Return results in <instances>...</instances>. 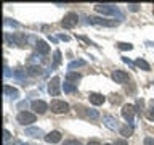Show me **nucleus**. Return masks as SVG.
<instances>
[{"mask_svg":"<svg viewBox=\"0 0 154 145\" xmlns=\"http://www.w3.org/2000/svg\"><path fill=\"white\" fill-rule=\"evenodd\" d=\"M80 77H82V76L79 74V72H72V71H69V72L66 74V79H67V82H71V84H72V82H79Z\"/></svg>","mask_w":154,"mask_h":145,"instance_id":"f3484780","label":"nucleus"},{"mask_svg":"<svg viewBox=\"0 0 154 145\" xmlns=\"http://www.w3.org/2000/svg\"><path fill=\"white\" fill-rule=\"evenodd\" d=\"M143 143H144V145H154V139H152V137H149V135H148V137H144Z\"/></svg>","mask_w":154,"mask_h":145,"instance_id":"cd10ccee","label":"nucleus"},{"mask_svg":"<svg viewBox=\"0 0 154 145\" xmlns=\"http://www.w3.org/2000/svg\"><path fill=\"white\" fill-rule=\"evenodd\" d=\"M5 135H3V140H5V142H7V140H10V137H11V134H10V130H7V129H5V132H3Z\"/></svg>","mask_w":154,"mask_h":145,"instance_id":"7c9ffc66","label":"nucleus"},{"mask_svg":"<svg viewBox=\"0 0 154 145\" xmlns=\"http://www.w3.org/2000/svg\"><path fill=\"white\" fill-rule=\"evenodd\" d=\"M48 92H50V95H53V97L60 95L61 85H60V77H58V76L51 77V81L48 82Z\"/></svg>","mask_w":154,"mask_h":145,"instance_id":"0eeeda50","label":"nucleus"},{"mask_svg":"<svg viewBox=\"0 0 154 145\" xmlns=\"http://www.w3.org/2000/svg\"><path fill=\"white\" fill-rule=\"evenodd\" d=\"M88 100L91 105H103L106 102V97L103 94H96V92H91V94L88 95Z\"/></svg>","mask_w":154,"mask_h":145,"instance_id":"9b49d317","label":"nucleus"},{"mask_svg":"<svg viewBox=\"0 0 154 145\" xmlns=\"http://www.w3.org/2000/svg\"><path fill=\"white\" fill-rule=\"evenodd\" d=\"M3 94L7 95V97H10V98H18V97H19L18 89H14V87H10V85H5V87H3Z\"/></svg>","mask_w":154,"mask_h":145,"instance_id":"4468645a","label":"nucleus"},{"mask_svg":"<svg viewBox=\"0 0 154 145\" xmlns=\"http://www.w3.org/2000/svg\"><path fill=\"white\" fill-rule=\"evenodd\" d=\"M18 145H27V143H24V142H18Z\"/></svg>","mask_w":154,"mask_h":145,"instance_id":"c9c22d12","label":"nucleus"},{"mask_svg":"<svg viewBox=\"0 0 154 145\" xmlns=\"http://www.w3.org/2000/svg\"><path fill=\"white\" fill-rule=\"evenodd\" d=\"M114 145H128V142H127L125 139H117V140L114 142Z\"/></svg>","mask_w":154,"mask_h":145,"instance_id":"c85d7f7f","label":"nucleus"},{"mask_svg":"<svg viewBox=\"0 0 154 145\" xmlns=\"http://www.w3.org/2000/svg\"><path fill=\"white\" fill-rule=\"evenodd\" d=\"M87 23L88 24H98V26H108V27L116 26V21H109V19L96 18V16H87Z\"/></svg>","mask_w":154,"mask_h":145,"instance_id":"39448f33","label":"nucleus"},{"mask_svg":"<svg viewBox=\"0 0 154 145\" xmlns=\"http://www.w3.org/2000/svg\"><path fill=\"white\" fill-rule=\"evenodd\" d=\"M45 140L48 143H58L61 142V132L60 130H51V132H48L45 135Z\"/></svg>","mask_w":154,"mask_h":145,"instance_id":"f8f14e48","label":"nucleus"},{"mask_svg":"<svg viewBox=\"0 0 154 145\" xmlns=\"http://www.w3.org/2000/svg\"><path fill=\"white\" fill-rule=\"evenodd\" d=\"M63 90H64L66 94H72V92L77 90V85L71 84V82H64V84H63Z\"/></svg>","mask_w":154,"mask_h":145,"instance_id":"aec40b11","label":"nucleus"},{"mask_svg":"<svg viewBox=\"0 0 154 145\" xmlns=\"http://www.w3.org/2000/svg\"><path fill=\"white\" fill-rule=\"evenodd\" d=\"M85 113H87V116H88V118H91V119H98V118H100V113H98L96 110H90V108H88Z\"/></svg>","mask_w":154,"mask_h":145,"instance_id":"5701e85b","label":"nucleus"},{"mask_svg":"<svg viewBox=\"0 0 154 145\" xmlns=\"http://www.w3.org/2000/svg\"><path fill=\"white\" fill-rule=\"evenodd\" d=\"M119 130H120V134H122L124 137H128V135H132V132H133V127L127 124V126H124V127H120Z\"/></svg>","mask_w":154,"mask_h":145,"instance_id":"4be33fe9","label":"nucleus"},{"mask_svg":"<svg viewBox=\"0 0 154 145\" xmlns=\"http://www.w3.org/2000/svg\"><path fill=\"white\" fill-rule=\"evenodd\" d=\"M60 63H61V52H60V50H55V55H53V65H51V68L55 69V68L60 66Z\"/></svg>","mask_w":154,"mask_h":145,"instance_id":"6ab92c4d","label":"nucleus"},{"mask_svg":"<svg viewBox=\"0 0 154 145\" xmlns=\"http://www.w3.org/2000/svg\"><path fill=\"white\" fill-rule=\"evenodd\" d=\"M135 105H132V103H127V105H124L122 106V111H120V113H122V118L127 121V123L132 126L133 124V116H135Z\"/></svg>","mask_w":154,"mask_h":145,"instance_id":"20e7f679","label":"nucleus"},{"mask_svg":"<svg viewBox=\"0 0 154 145\" xmlns=\"http://www.w3.org/2000/svg\"><path fill=\"white\" fill-rule=\"evenodd\" d=\"M31 106H32V110L35 111V113H38V114H43L48 110V105L43 100H34L31 103Z\"/></svg>","mask_w":154,"mask_h":145,"instance_id":"9d476101","label":"nucleus"},{"mask_svg":"<svg viewBox=\"0 0 154 145\" xmlns=\"http://www.w3.org/2000/svg\"><path fill=\"white\" fill-rule=\"evenodd\" d=\"M26 135H29V137H42L43 130L40 127H27L26 129Z\"/></svg>","mask_w":154,"mask_h":145,"instance_id":"2eb2a0df","label":"nucleus"},{"mask_svg":"<svg viewBox=\"0 0 154 145\" xmlns=\"http://www.w3.org/2000/svg\"><path fill=\"white\" fill-rule=\"evenodd\" d=\"M87 63L84 60H74V61H71L69 65H67V68L72 71V69H75V68H82V66H85Z\"/></svg>","mask_w":154,"mask_h":145,"instance_id":"a211bd4d","label":"nucleus"},{"mask_svg":"<svg viewBox=\"0 0 154 145\" xmlns=\"http://www.w3.org/2000/svg\"><path fill=\"white\" fill-rule=\"evenodd\" d=\"M77 39H79V40H84L85 44H88V45H96L95 42H91L88 37H85V36H77Z\"/></svg>","mask_w":154,"mask_h":145,"instance_id":"a878e982","label":"nucleus"},{"mask_svg":"<svg viewBox=\"0 0 154 145\" xmlns=\"http://www.w3.org/2000/svg\"><path fill=\"white\" fill-rule=\"evenodd\" d=\"M117 47L120 48V50H132V48H133L132 44H127V42H119Z\"/></svg>","mask_w":154,"mask_h":145,"instance_id":"b1692460","label":"nucleus"},{"mask_svg":"<svg viewBox=\"0 0 154 145\" xmlns=\"http://www.w3.org/2000/svg\"><path fill=\"white\" fill-rule=\"evenodd\" d=\"M104 145H112V143H104Z\"/></svg>","mask_w":154,"mask_h":145,"instance_id":"e433bc0d","label":"nucleus"},{"mask_svg":"<svg viewBox=\"0 0 154 145\" xmlns=\"http://www.w3.org/2000/svg\"><path fill=\"white\" fill-rule=\"evenodd\" d=\"M16 121L21 126H29V124L35 123V114L31 113V111H21V113H18Z\"/></svg>","mask_w":154,"mask_h":145,"instance_id":"f03ea898","label":"nucleus"},{"mask_svg":"<svg viewBox=\"0 0 154 145\" xmlns=\"http://www.w3.org/2000/svg\"><path fill=\"white\" fill-rule=\"evenodd\" d=\"M103 124H104L108 129H111V130L119 129V123H117V119H116L114 116H111V114L103 116Z\"/></svg>","mask_w":154,"mask_h":145,"instance_id":"1a4fd4ad","label":"nucleus"},{"mask_svg":"<svg viewBox=\"0 0 154 145\" xmlns=\"http://www.w3.org/2000/svg\"><path fill=\"white\" fill-rule=\"evenodd\" d=\"M63 145H82L80 140H75V139H69V140H64Z\"/></svg>","mask_w":154,"mask_h":145,"instance_id":"393cba45","label":"nucleus"},{"mask_svg":"<svg viewBox=\"0 0 154 145\" xmlns=\"http://www.w3.org/2000/svg\"><path fill=\"white\" fill-rule=\"evenodd\" d=\"M135 65L138 68H141L143 71H151V66H149V63L144 60V58H137V61H135Z\"/></svg>","mask_w":154,"mask_h":145,"instance_id":"dca6fc26","label":"nucleus"},{"mask_svg":"<svg viewBox=\"0 0 154 145\" xmlns=\"http://www.w3.org/2000/svg\"><path fill=\"white\" fill-rule=\"evenodd\" d=\"M35 48H37V53H40V55H47V53L50 52V47L47 45L45 40H37Z\"/></svg>","mask_w":154,"mask_h":145,"instance_id":"ddd939ff","label":"nucleus"},{"mask_svg":"<svg viewBox=\"0 0 154 145\" xmlns=\"http://www.w3.org/2000/svg\"><path fill=\"white\" fill-rule=\"evenodd\" d=\"M29 74L31 76H40V74H43V69L40 66H29Z\"/></svg>","mask_w":154,"mask_h":145,"instance_id":"412c9836","label":"nucleus"},{"mask_svg":"<svg viewBox=\"0 0 154 145\" xmlns=\"http://www.w3.org/2000/svg\"><path fill=\"white\" fill-rule=\"evenodd\" d=\"M87 145H101V143H100V140H90Z\"/></svg>","mask_w":154,"mask_h":145,"instance_id":"72a5a7b5","label":"nucleus"},{"mask_svg":"<svg viewBox=\"0 0 154 145\" xmlns=\"http://www.w3.org/2000/svg\"><path fill=\"white\" fill-rule=\"evenodd\" d=\"M128 10H130V11H138V10H140V5L132 3V5H128Z\"/></svg>","mask_w":154,"mask_h":145,"instance_id":"c756f323","label":"nucleus"},{"mask_svg":"<svg viewBox=\"0 0 154 145\" xmlns=\"http://www.w3.org/2000/svg\"><path fill=\"white\" fill-rule=\"evenodd\" d=\"M146 118H148L149 121H154V106H152V108H149V110L146 111Z\"/></svg>","mask_w":154,"mask_h":145,"instance_id":"bb28decb","label":"nucleus"},{"mask_svg":"<svg viewBox=\"0 0 154 145\" xmlns=\"http://www.w3.org/2000/svg\"><path fill=\"white\" fill-rule=\"evenodd\" d=\"M58 39H61V40H69V36H64V34H60V36H58Z\"/></svg>","mask_w":154,"mask_h":145,"instance_id":"2f4dec72","label":"nucleus"},{"mask_svg":"<svg viewBox=\"0 0 154 145\" xmlns=\"http://www.w3.org/2000/svg\"><path fill=\"white\" fill-rule=\"evenodd\" d=\"M50 110L55 114L67 113V111H69V103H66V102H63V100H53L50 103Z\"/></svg>","mask_w":154,"mask_h":145,"instance_id":"f257e3e1","label":"nucleus"},{"mask_svg":"<svg viewBox=\"0 0 154 145\" xmlns=\"http://www.w3.org/2000/svg\"><path fill=\"white\" fill-rule=\"evenodd\" d=\"M111 77H112V81H116L117 84H125V82H128V79H130V76L127 74V72H125V71H120V69L112 71Z\"/></svg>","mask_w":154,"mask_h":145,"instance_id":"6e6552de","label":"nucleus"},{"mask_svg":"<svg viewBox=\"0 0 154 145\" xmlns=\"http://www.w3.org/2000/svg\"><path fill=\"white\" fill-rule=\"evenodd\" d=\"M95 11H98L101 14H108V16H114L117 13V8L112 7V5H95Z\"/></svg>","mask_w":154,"mask_h":145,"instance_id":"423d86ee","label":"nucleus"},{"mask_svg":"<svg viewBox=\"0 0 154 145\" xmlns=\"http://www.w3.org/2000/svg\"><path fill=\"white\" fill-rule=\"evenodd\" d=\"M27 106V102H21V103L18 105V108H26Z\"/></svg>","mask_w":154,"mask_h":145,"instance_id":"f704fd0d","label":"nucleus"},{"mask_svg":"<svg viewBox=\"0 0 154 145\" xmlns=\"http://www.w3.org/2000/svg\"><path fill=\"white\" fill-rule=\"evenodd\" d=\"M77 23H79V16H77V13H74V11H69V13H67L64 18H63L61 26L64 27V29H72V27H74Z\"/></svg>","mask_w":154,"mask_h":145,"instance_id":"7ed1b4c3","label":"nucleus"},{"mask_svg":"<svg viewBox=\"0 0 154 145\" xmlns=\"http://www.w3.org/2000/svg\"><path fill=\"white\" fill-rule=\"evenodd\" d=\"M122 60H124V63H127V65H128V66H133V63H132V61H130V60H128V58H125V56H122Z\"/></svg>","mask_w":154,"mask_h":145,"instance_id":"473e14b6","label":"nucleus"}]
</instances>
